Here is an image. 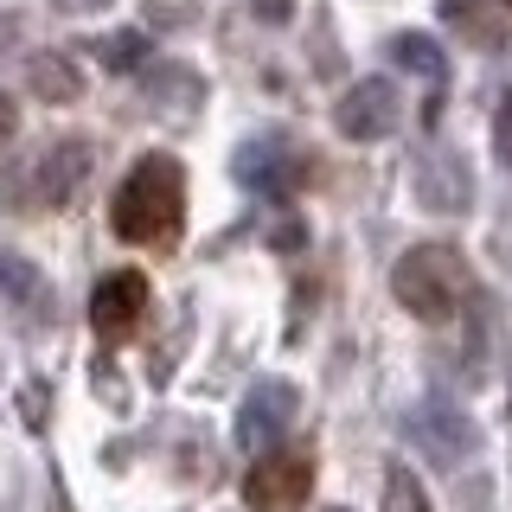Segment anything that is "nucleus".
I'll list each match as a JSON object with an SVG mask.
<instances>
[{
	"label": "nucleus",
	"mask_w": 512,
	"mask_h": 512,
	"mask_svg": "<svg viewBox=\"0 0 512 512\" xmlns=\"http://www.w3.org/2000/svg\"><path fill=\"white\" fill-rule=\"evenodd\" d=\"M384 512H429L423 480H416L404 461H391V468H384Z\"/></svg>",
	"instance_id": "nucleus-14"
},
{
	"label": "nucleus",
	"mask_w": 512,
	"mask_h": 512,
	"mask_svg": "<svg viewBox=\"0 0 512 512\" xmlns=\"http://www.w3.org/2000/svg\"><path fill=\"white\" fill-rule=\"evenodd\" d=\"M493 154L512 167V90L500 96V116H493Z\"/></svg>",
	"instance_id": "nucleus-17"
},
{
	"label": "nucleus",
	"mask_w": 512,
	"mask_h": 512,
	"mask_svg": "<svg viewBox=\"0 0 512 512\" xmlns=\"http://www.w3.org/2000/svg\"><path fill=\"white\" fill-rule=\"evenodd\" d=\"M314 493V468L301 455H263L244 474V506L250 512H295Z\"/></svg>",
	"instance_id": "nucleus-5"
},
{
	"label": "nucleus",
	"mask_w": 512,
	"mask_h": 512,
	"mask_svg": "<svg viewBox=\"0 0 512 512\" xmlns=\"http://www.w3.org/2000/svg\"><path fill=\"white\" fill-rule=\"evenodd\" d=\"M180 212H186V173L173 154H148L135 160V173L116 186L109 199V231L122 244H167L180 231Z\"/></svg>",
	"instance_id": "nucleus-1"
},
{
	"label": "nucleus",
	"mask_w": 512,
	"mask_h": 512,
	"mask_svg": "<svg viewBox=\"0 0 512 512\" xmlns=\"http://www.w3.org/2000/svg\"><path fill=\"white\" fill-rule=\"evenodd\" d=\"M295 384H282V378H269V384H256V391L244 397V410H237V448L244 455H276V442L288 436V416H295Z\"/></svg>",
	"instance_id": "nucleus-4"
},
{
	"label": "nucleus",
	"mask_w": 512,
	"mask_h": 512,
	"mask_svg": "<svg viewBox=\"0 0 512 512\" xmlns=\"http://www.w3.org/2000/svg\"><path fill=\"white\" fill-rule=\"evenodd\" d=\"M333 122H340L346 141H384L397 128V90H391V77H365V84H352L340 96V109H333Z\"/></svg>",
	"instance_id": "nucleus-6"
},
{
	"label": "nucleus",
	"mask_w": 512,
	"mask_h": 512,
	"mask_svg": "<svg viewBox=\"0 0 512 512\" xmlns=\"http://www.w3.org/2000/svg\"><path fill=\"white\" fill-rule=\"evenodd\" d=\"M231 173H237V186L263 192V199H288V192H301V180H308V160H301L295 141L256 135L231 154Z\"/></svg>",
	"instance_id": "nucleus-3"
},
{
	"label": "nucleus",
	"mask_w": 512,
	"mask_h": 512,
	"mask_svg": "<svg viewBox=\"0 0 512 512\" xmlns=\"http://www.w3.org/2000/svg\"><path fill=\"white\" fill-rule=\"evenodd\" d=\"M250 13H256L263 26H282L288 13H295V0H250Z\"/></svg>",
	"instance_id": "nucleus-18"
},
{
	"label": "nucleus",
	"mask_w": 512,
	"mask_h": 512,
	"mask_svg": "<svg viewBox=\"0 0 512 512\" xmlns=\"http://www.w3.org/2000/svg\"><path fill=\"white\" fill-rule=\"evenodd\" d=\"M103 64L109 71H141V64H148V32H116V39H103Z\"/></svg>",
	"instance_id": "nucleus-15"
},
{
	"label": "nucleus",
	"mask_w": 512,
	"mask_h": 512,
	"mask_svg": "<svg viewBox=\"0 0 512 512\" xmlns=\"http://www.w3.org/2000/svg\"><path fill=\"white\" fill-rule=\"evenodd\" d=\"M442 20L474 45H500L506 39V0H442Z\"/></svg>",
	"instance_id": "nucleus-11"
},
{
	"label": "nucleus",
	"mask_w": 512,
	"mask_h": 512,
	"mask_svg": "<svg viewBox=\"0 0 512 512\" xmlns=\"http://www.w3.org/2000/svg\"><path fill=\"white\" fill-rule=\"evenodd\" d=\"M506 263H512V218H506Z\"/></svg>",
	"instance_id": "nucleus-21"
},
{
	"label": "nucleus",
	"mask_w": 512,
	"mask_h": 512,
	"mask_svg": "<svg viewBox=\"0 0 512 512\" xmlns=\"http://www.w3.org/2000/svg\"><path fill=\"white\" fill-rule=\"evenodd\" d=\"M84 180H90V148L84 141H52L45 160L32 167V205H64Z\"/></svg>",
	"instance_id": "nucleus-9"
},
{
	"label": "nucleus",
	"mask_w": 512,
	"mask_h": 512,
	"mask_svg": "<svg viewBox=\"0 0 512 512\" xmlns=\"http://www.w3.org/2000/svg\"><path fill=\"white\" fill-rule=\"evenodd\" d=\"M13 128H20V103L0 90V141H13Z\"/></svg>",
	"instance_id": "nucleus-19"
},
{
	"label": "nucleus",
	"mask_w": 512,
	"mask_h": 512,
	"mask_svg": "<svg viewBox=\"0 0 512 512\" xmlns=\"http://www.w3.org/2000/svg\"><path fill=\"white\" fill-rule=\"evenodd\" d=\"M13 32H20V26H13V13H0V52L13 45Z\"/></svg>",
	"instance_id": "nucleus-20"
},
{
	"label": "nucleus",
	"mask_w": 512,
	"mask_h": 512,
	"mask_svg": "<svg viewBox=\"0 0 512 512\" xmlns=\"http://www.w3.org/2000/svg\"><path fill=\"white\" fill-rule=\"evenodd\" d=\"M26 77H32V96H45V103H71V96L84 90V71L64 52H32Z\"/></svg>",
	"instance_id": "nucleus-12"
},
{
	"label": "nucleus",
	"mask_w": 512,
	"mask_h": 512,
	"mask_svg": "<svg viewBox=\"0 0 512 512\" xmlns=\"http://www.w3.org/2000/svg\"><path fill=\"white\" fill-rule=\"evenodd\" d=\"M141 308H148V276H141V269H116V276H103V282H96V295H90V320H96L103 340L135 333Z\"/></svg>",
	"instance_id": "nucleus-8"
},
{
	"label": "nucleus",
	"mask_w": 512,
	"mask_h": 512,
	"mask_svg": "<svg viewBox=\"0 0 512 512\" xmlns=\"http://www.w3.org/2000/svg\"><path fill=\"white\" fill-rule=\"evenodd\" d=\"M32 288H39L32 263H26V256H13V250H0V301H26Z\"/></svg>",
	"instance_id": "nucleus-16"
},
{
	"label": "nucleus",
	"mask_w": 512,
	"mask_h": 512,
	"mask_svg": "<svg viewBox=\"0 0 512 512\" xmlns=\"http://www.w3.org/2000/svg\"><path fill=\"white\" fill-rule=\"evenodd\" d=\"M416 199L429 205V212H468L474 205V180H468V167H461L455 154H429L423 167H416Z\"/></svg>",
	"instance_id": "nucleus-10"
},
{
	"label": "nucleus",
	"mask_w": 512,
	"mask_h": 512,
	"mask_svg": "<svg viewBox=\"0 0 512 512\" xmlns=\"http://www.w3.org/2000/svg\"><path fill=\"white\" fill-rule=\"evenodd\" d=\"M410 436H416V448H423L429 461H442V468H455V461H468V455H474V423H468V416H461L455 404H442V397L416 404Z\"/></svg>",
	"instance_id": "nucleus-7"
},
{
	"label": "nucleus",
	"mask_w": 512,
	"mask_h": 512,
	"mask_svg": "<svg viewBox=\"0 0 512 512\" xmlns=\"http://www.w3.org/2000/svg\"><path fill=\"white\" fill-rule=\"evenodd\" d=\"M391 58L410 64V71L429 77V84H448V58H442V45L429 39V32H397V39H391Z\"/></svg>",
	"instance_id": "nucleus-13"
},
{
	"label": "nucleus",
	"mask_w": 512,
	"mask_h": 512,
	"mask_svg": "<svg viewBox=\"0 0 512 512\" xmlns=\"http://www.w3.org/2000/svg\"><path fill=\"white\" fill-rule=\"evenodd\" d=\"M333 512H346V506H333Z\"/></svg>",
	"instance_id": "nucleus-22"
},
{
	"label": "nucleus",
	"mask_w": 512,
	"mask_h": 512,
	"mask_svg": "<svg viewBox=\"0 0 512 512\" xmlns=\"http://www.w3.org/2000/svg\"><path fill=\"white\" fill-rule=\"evenodd\" d=\"M391 295L404 301L416 320L442 327V320H455L474 301V269L455 244H410L391 269Z\"/></svg>",
	"instance_id": "nucleus-2"
}]
</instances>
